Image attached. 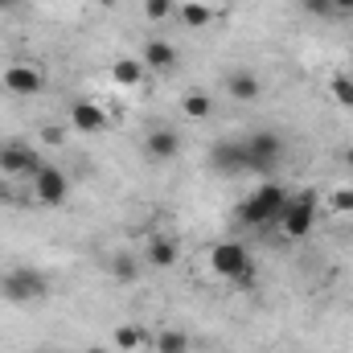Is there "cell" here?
<instances>
[{
    "label": "cell",
    "instance_id": "2e32d148",
    "mask_svg": "<svg viewBox=\"0 0 353 353\" xmlns=\"http://www.w3.org/2000/svg\"><path fill=\"white\" fill-rule=\"evenodd\" d=\"M111 345L119 353H136V350H144V345H152V333L140 329V325H115L111 329Z\"/></svg>",
    "mask_w": 353,
    "mask_h": 353
},
{
    "label": "cell",
    "instance_id": "5bb4252c",
    "mask_svg": "<svg viewBox=\"0 0 353 353\" xmlns=\"http://www.w3.org/2000/svg\"><path fill=\"white\" fill-rule=\"evenodd\" d=\"M226 90H230L234 103H255V99L263 94V83H259L255 70H230V74H226Z\"/></svg>",
    "mask_w": 353,
    "mask_h": 353
},
{
    "label": "cell",
    "instance_id": "7402d4cb",
    "mask_svg": "<svg viewBox=\"0 0 353 353\" xmlns=\"http://www.w3.org/2000/svg\"><path fill=\"white\" fill-rule=\"evenodd\" d=\"M329 210H333V214H353V185L329 189Z\"/></svg>",
    "mask_w": 353,
    "mask_h": 353
},
{
    "label": "cell",
    "instance_id": "5b68a950",
    "mask_svg": "<svg viewBox=\"0 0 353 353\" xmlns=\"http://www.w3.org/2000/svg\"><path fill=\"white\" fill-rule=\"evenodd\" d=\"M0 296L12 300V304H33V300L50 296V279L33 267H12V271L0 275Z\"/></svg>",
    "mask_w": 353,
    "mask_h": 353
},
{
    "label": "cell",
    "instance_id": "7c38bea8",
    "mask_svg": "<svg viewBox=\"0 0 353 353\" xmlns=\"http://www.w3.org/2000/svg\"><path fill=\"white\" fill-rule=\"evenodd\" d=\"M181 144H185V140L176 136V128H152V132L144 136V157L165 165V161H176V157H181Z\"/></svg>",
    "mask_w": 353,
    "mask_h": 353
},
{
    "label": "cell",
    "instance_id": "d6986e66",
    "mask_svg": "<svg viewBox=\"0 0 353 353\" xmlns=\"http://www.w3.org/2000/svg\"><path fill=\"white\" fill-rule=\"evenodd\" d=\"M176 21H181L185 29H205V25L214 21V12H210V4L185 0V4H176Z\"/></svg>",
    "mask_w": 353,
    "mask_h": 353
},
{
    "label": "cell",
    "instance_id": "9a60e30c",
    "mask_svg": "<svg viewBox=\"0 0 353 353\" xmlns=\"http://www.w3.org/2000/svg\"><path fill=\"white\" fill-rule=\"evenodd\" d=\"M107 74H111V83H115V87L132 90V87H140V83H144V74H148V66H144L140 58H115Z\"/></svg>",
    "mask_w": 353,
    "mask_h": 353
},
{
    "label": "cell",
    "instance_id": "4dcf8cb0",
    "mask_svg": "<svg viewBox=\"0 0 353 353\" xmlns=\"http://www.w3.org/2000/svg\"><path fill=\"white\" fill-rule=\"evenodd\" d=\"M350 79H353V70H350Z\"/></svg>",
    "mask_w": 353,
    "mask_h": 353
},
{
    "label": "cell",
    "instance_id": "d4e9b609",
    "mask_svg": "<svg viewBox=\"0 0 353 353\" xmlns=\"http://www.w3.org/2000/svg\"><path fill=\"white\" fill-rule=\"evenodd\" d=\"M333 12L337 17H353V0H333Z\"/></svg>",
    "mask_w": 353,
    "mask_h": 353
},
{
    "label": "cell",
    "instance_id": "f1b7e54d",
    "mask_svg": "<svg viewBox=\"0 0 353 353\" xmlns=\"http://www.w3.org/2000/svg\"><path fill=\"white\" fill-rule=\"evenodd\" d=\"M83 353H111V350H103V345H87Z\"/></svg>",
    "mask_w": 353,
    "mask_h": 353
},
{
    "label": "cell",
    "instance_id": "52a82bcc",
    "mask_svg": "<svg viewBox=\"0 0 353 353\" xmlns=\"http://www.w3.org/2000/svg\"><path fill=\"white\" fill-rule=\"evenodd\" d=\"M210 169H214V173H222V176L251 173V165H247V144H243V140H234V136L214 140V144H210Z\"/></svg>",
    "mask_w": 353,
    "mask_h": 353
},
{
    "label": "cell",
    "instance_id": "7a4b0ae2",
    "mask_svg": "<svg viewBox=\"0 0 353 353\" xmlns=\"http://www.w3.org/2000/svg\"><path fill=\"white\" fill-rule=\"evenodd\" d=\"M210 271L222 275V279H230L234 288H255V259L234 239H222V243L210 247Z\"/></svg>",
    "mask_w": 353,
    "mask_h": 353
},
{
    "label": "cell",
    "instance_id": "6da1fadb",
    "mask_svg": "<svg viewBox=\"0 0 353 353\" xmlns=\"http://www.w3.org/2000/svg\"><path fill=\"white\" fill-rule=\"evenodd\" d=\"M288 201H292V193H288L279 181H263L255 193H247V197L234 205V218H239L243 226H251V230H263V226H275V222H279V214H283Z\"/></svg>",
    "mask_w": 353,
    "mask_h": 353
},
{
    "label": "cell",
    "instance_id": "44dd1931",
    "mask_svg": "<svg viewBox=\"0 0 353 353\" xmlns=\"http://www.w3.org/2000/svg\"><path fill=\"white\" fill-rule=\"evenodd\" d=\"M329 94H333L337 107L353 111V79L350 74H333V79H329Z\"/></svg>",
    "mask_w": 353,
    "mask_h": 353
},
{
    "label": "cell",
    "instance_id": "83f0119b",
    "mask_svg": "<svg viewBox=\"0 0 353 353\" xmlns=\"http://www.w3.org/2000/svg\"><path fill=\"white\" fill-rule=\"evenodd\" d=\"M341 161H345V169H353V144L345 148V152H341Z\"/></svg>",
    "mask_w": 353,
    "mask_h": 353
},
{
    "label": "cell",
    "instance_id": "8992f818",
    "mask_svg": "<svg viewBox=\"0 0 353 353\" xmlns=\"http://www.w3.org/2000/svg\"><path fill=\"white\" fill-rule=\"evenodd\" d=\"M41 157H37V148L33 144H25V140H4L0 144V176L4 181H33V176L41 173Z\"/></svg>",
    "mask_w": 353,
    "mask_h": 353
},
{
    "label": "cell",
    "instance_id": "277c9868",
    "mask_svg": "<svg viewBox=\"0 0 353 353\" xmlns=\"http://www.w3.org/2000/svg\"><path fill=\"white\" fill-rule=\"evenodd\" d=\"M316 214H321V205H316V193H296L288 205H283V214H279V222H275V230L283 234V239H308L312 230H316Z\"/></svg>",
    "mask_w": 353,
    "mask_h": 353
},
{
    "label": "cell",
    "instance_id": "ba28073f",
    "mask_svg": "<svg viewBox=\"0 0 353 353\" xmlns=\"http://www.w3.org/2000/svg\"><path fill=\"white\" fill-rule=\"evenodd\" d=\"M33 197H37L46 210L66 205V197H70V176L62 173V169H54V165H41V173L33 176Z\"/></svg>",
    "mask_w": 353,
    "mask_h": 353
},
{
    "label": "cell",
    "instance_id": "9c48e42d",
    "mask_svg": "<svg viewBox=\"0 0 353 353\" xmlns=\"http://www.w3.org/2000/svg\"><path fill=\"white\" fill-rule=\"evenodd\" d=\"M0 83H4L8 94L33 99V94H41V90H46V70H41V66H33V62H12V66L0 74Z\"/></svg>",
    "mask_w": 353,
    "mask_h": 353
},
{
    "label": "cell",
    "instance_id": "603a6c76",
    "mask_svg": "<svg viewBox=\"0 0 353 353\" xmlns=\"http://www.w3.org/2000/svg\"><path fill=\"white\" fill-rule=\"evenodd\" d=\"M144 17L148 21H169V17H176V0H144Z\"/></svg>",
    "mask_w": 353,
    "mask_h": 353
},
{
    "label": "cell",
    "instance_id": "8fae6325",
    "mask_svg": "<svg viewBox=\"0 0 353 353\" xmlns=\"http://www.w3.org/2000/svg\"><path fill=\"white\" fill-rule=\"evenodd\" d=\"M140 62H144L152 74H169V70H176V66H181V54H176L173 41H165V37H148V41H144Z\"/></svg>",
    "mask_w": 353,
    "mask_h": 353
},
{
    "label": "cell",
    "instance_id": "ffe728a7",
    "mask_svg": "<svg viewBox=\"0 0 353 353\" xmlns=\"http://www.w3.org/2000/svg\"><path fill=\"white\" fill-rule=\"evenodd\" d=\"M152 350L157 353H189V337L181 329H165V333L152 337Z\"/></svg>",
    "mask_w": 353,
    "mask_h": 353
},
{
    "label": "cell",
    "instance_id": "4316f807",
    "mask_svg": "<svg viewBox=\"0 0 353 353\" xmlns=\"http://www.w3.org/2000/svg\"><path fill=\"white\" fill-rule=\"evenodd\" d=\"M8 197H12V189H8V181L0 176V201H8Z\"/></svg>",
    "mask_w": 353,
    "mask_h": 353
},
{
    "label": "cell",
    "instance_id": "30bf717a",
    "mask_svg": "<svg viewBox=\"0 0 353 353\" xmlns=\"http://www.w3.org/2000/svg\"><path fill=\"white\" fill-rule=\"evenodd\" d=\"M107 123H111V115H107V107L94 103V99H79V103L70 107V128L83 132V136H99V132H107Z\"/></svg>",
    "mask_w": 353,
    "mask_h": 353
},
{
    "label": "cell",
    "instance_id": "3957f363",
    "mask_svg": "<svg viewBox=\"0 0 353 353\" xmlns=\"http://www.w3.org/2000/svg\"><path fill=\"white\" fill-rule=\"evenodd\" d=\"M243 144H247V165H251V173H275L283 161H288V140L279 136V132H251V136H243Z\"/></svg>",
    "mask_w": 353,
    "mask_h": 353
},
{
    "label": "cell",
    "instance_id": "f546056e",
    "mask_svg": "<svg viewBox=\"0 0 353 353\" xmlns=\"http://www.w3.org/2000/svg\"><path fill=\"white\" fill-rule=\"evenodd\" d=\"M12 4H17V0H0V8H12Z\"/></svg>",
    "mask_w": 353,
    "mask_h": 353
},
{
    "label": "cell",
    "instance_id": "4fadbf2b",
    "mask_svg": "<svg viewBox=\"0 0 353 353\" xmlns=\"http://www.w3.org/2000/svg\"><path fill=\"white\" fill-rule=\"evenodd\" d=\"M144 259H148V267L169 271V267H176V259H181V243H176L173 234H152V239L144 243Z\"/></svg>",
    "mask_w": 353,
    "mask_h": 353
},
{
    "label": "cell",
    "instance_id": "484cf974",
    "mask_svg": "<svg viewBox=\"0 0 353 353\" xmlns=\"http://www.w3.org/2000/svg\"><path fill=\"white\" fill-rule=\"evenodd\" d=\"M41 140H50V144H62V132H58V128H46V132H41Z\"/></svg>",
    "mask_w": 353,
    "mask_h": 353
},
{
    "label": "cell",
    "instance_id": "ac0fdd59",
    "mask_svg": "<svg viewBox=\"0 0 353 353\" xmlns=\"http://www.w3.org/2000/svg\"><path fill=\"white\" fill-rule=\"evenodd\" d=\"M181 115H185V119H193V123H201V119H210V115H214V99H210L205 90H189V94L181 99Z\"/></svg>",
    "mask_w": 353,
    "mask_h": 353
},
{
    "label": "cell",
    "instance_id": "cb8c5ba5",
    "mask_svg": "<svg viewBox=\"0 0 353 353\" xmlns=\"http://www.w3.org/2000/svg\"><path fill=\"white\" fill-rule=\"evenodd\" d=\"M300 8H304L312 21H337V12H333V0H300Z\"/></svg>",
    "mask_w": 353,
    "mask_h": 353
},
{
    "label": "cell",
    "instance_id": "e0dca14e",
    "mask_svg": "<svg viewBox=\"0 0 353 353\" xmlns=\"http://www.w3.org/2000/svg\"><path fill=\"white\" fill-rule=\"evenodd\" d=\"M107 271H111V279H115L119 288H128V283L140 279V259H136L132 251H115V255L107 259Z\"/></svg>",
    "mask_w": 353,
    "mask_h": 353
}]
</instances>
